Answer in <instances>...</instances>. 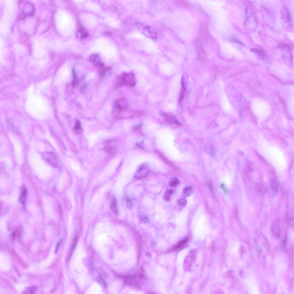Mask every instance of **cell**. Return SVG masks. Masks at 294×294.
Returning <instances> with one entry per match:
<instances>
[{"label": "cell", "mask_w": 294, "mask_h": 294, "mask_svg": "<svg viewBox=\"0 0 294 294\" xmlns=\"http://www.w3.org/2000/svg\"><path fill=\"white\" fill-rule=\"evenodd\" d=\"M36 289H37L36 288V287H33L30 288L29 289L28 291H29V292H30V293H31H31H33V292H34V291H35L36 290Z\"/></svg>", "instance_id": "obj_21"}, {"label": "cell", "mask_w": 294, "mask_h": 294, "mask_svg": "<svg viewBox=\"0 0 294 294\" xmlns=\"http://www.w3.org/2000/svg\"><path fill=\"white\" fill-rule=\"evenodd\" d=\"M111 208L112 211H113L114 213L115 214H117L118 213V210L117 208V201L116 198L115 197L113 198L112 201L111 205Z\"/></svg>", "instance_id": "obj_11"}, {"label": "cell", "mask_w": 294, "mask_h": 294, "mask_svg": "<svg viewBox=\"0 0 294 294\" xmlns=\"http://www.w3.org/2000/svg\"><path fill=\"white\" fill-rule=\"evenodd\" d=\"M90 59L95 66L100 68H103L104 67V64L102 62L98 55L96 54L92 55L90 57Z\"/></svg>", "instance_id": "obj_4"}, {"label": "cell", "mask_w": 294, "mask_h": 294, "mask_svg": "<svg viewBox=\"0 0 294 294\" xmlns=\"http://www.w3.org/2000/svg\"><path fill=\"white\" fill-rule=\"evenodd\" d=\"M127 205L128 208H131L133 206L131 200L129 199H127Z\"/></svg>", "instance_id": "obj_20"}, {"label": "cell", "mask_w": 294, "mask_h": 294, "mask_svg": "<svg viewBox=\"0 0 294 294\" xmlns=\"http://www.w3.org/2000/svg\"><path fill=\"white\" fill-rule=\"evenodd\" d=\"M149 166L147 164H143L141 165L137 170L135 177L137 179L143 178L147 176L149 172Z\"/></svg>", "instance_id": "obj_3"}, {"label": "cell", "mask_w": 294, "mask_h": 294, "mask_svg": "<svg viewBox=\"0 0 294 294\" xmlns=\"http://www.w3.org/2000/svg\"><path fill=\"white\" fill-rule=\"evenodd\" d=\"M173 190L172 189H170L166 192L164 194V198L165 200L168 201L170 200L171 196H172L173 193Z\"/></svg>", "instance_id": "obj_13"}, {"label": "cell", "mask_w": 294, "mask_h": 294, "mask_svg": "<svg viewBox=\"0 0 294 294\" xmlns=\"http://www.w3.org/2000/svg\"><path fill=\"white\" fill-rule=\"evenodd\" d=\"M75 130L77 133L79 132L81 130V124L79 121H77L76 122V125L75 126Z\"/></svg>", "instance_id": "obj_17"}, {"label": "cell", "mask_w": 294, "mask_h": 294, "mask_svg": "<svg viewBox=\"0 0 294 294\" xmlns=\"http://www.w3.org/2000/svg\"><path fill=\"white\" fill-rule=\"evenodd\" d=\"M140 221L143 223H146L149 221L148 217L144 215H141L140 217Z\"/></svg>", "instance_id": "obj_18"}, {"label": "cell", "mask_w": 294, "mask_h": 294, "mask_svg": "<svg viewBox=\"0 0 294 294\" xmlns=\"http://www.w3.org/2000/svg\"><path fill=\"white\" fill-rule=\"evenodd\" d=\"M179 182L178 179L174 178L172 179L169 183V185L171 187H175L179 185Z\"/></svg>", "instance_id": "obj_15"}, {"label": "cell", "mask_w": 294, "mask_h": 294, "mask_svg": "<svg viewBox=\"0 0 294 294\" xmlns=\"http://www.w3.org/2000/svg\"><path fill=\"white\" fill-rule=\"evenodd\" d=\"M270 186L273 192L275 194H276L278 192V186L274 179H272L270 181Z\"/></svg>", "instance_id": "obj_10"}, {"label": "cell", "mask_w": 294, "mask_h": 294, "mask_svg": "<svg viewBox=\"0 0 294 294\" xmlns=\"http://www.w3.org/2000/svg\"><path fill=\"white\" fill-rule=\"evenodd\" d=\"M42 157L49 164L54 167L58 166V162L54 154L52 152H44L41 154Z\"/></svg>", "instance_id": "obj_2"}, {"label": "cell", "mask_w": 294, "mask_h": 294, "mask_svg": "<svg viewBox=\"0 0 294 294\" xmlns=\"http://www.w3.org/2000/svg\"><path fill=\"white\" fill-rule=\"evenodd\" d=\"M195 259V251H192L190 252L187 257L185 260V265L187 267V269H189L192 264L193 263Z\"/></svg>", "instance_id": "obj_5"}, {"label": "cell", "mask_w": 294, "mask_h": 294, "mask_svg": "<svg viewBox=\"0 0 294 294\" xmlns=\"http://www.w3.org/2000/svg\"><path fill=\"white\" fill-rule=\"evenodd\" d=\"M128 106V103L125 99H119L116 101V108L119 111L126 109Z\"/></svg>", "instance_id": "obj_6"}, {"label": "cell", "mask_w": 294, "mask_h": 294, "mask_svg": "<svg viewBox=\"0 0 294 294\" xmlns=\"http://www.w3.org/2000/svg\"><path fill=\"white\" fill-rule=\"evenodd\" d=\"M27 195V190L26 188L23 186L22 188V193L20 196L19 201L23 204H25Z\"/></svg>", "instance_id": "obj_8"}, {"label": "cell", "mask_w": 294, "mask_h": 294, "mask_svg": "<svg viewBox=\"0 0 294 294\" xmlns=\"http://www.w3.org/2000/svg\"><path fill=\"white\" fill-rule=\"evenodd\" d=\"M79 30L81 31V32L82 33L81 36V39H84L86 38L88 36V34L86 33H84L82 32L81 30Z\"/></svg>", "instance_id": "obj_19"}, {"label": "cell", "mask_w": 294, "mask_h": 294, "mask_svg": "<svg viewBox=\"0 0 294 294\" xmlns=\"http://www.w3.org/2000/svg\"><path fill=\"white\" fill-rule=\"evenodd\" d=\"M62 240H61L60 241H59L58 242L57 244V246L56 247V252H57V251H58L59 246H60V245L61 244V243H62Z\"/></svg>", "instance_id": "obj_23"}, {"label": "cell", "mask_w": 294, "mask_h": 294, "mask_svg": "<svg viewBox=\"0 0 294 294\" xmlns=\"http://www.w3.org/2000/svg\"><path fill=\"white\" fill-rule=\"evenodd\" d=\"M118 84L121 86L126 85L130 86H134L136 84V77L134 74L127 73L122 75L119 78Z\"/></svg>", "instance_id": "obj_1"}, {"label": "cell", "mask_w": 294, "mask_h": 294, "mask_svg": "<svg viewBox=\"0 0 294 294\" xmlns=\"http://www.w3.org/2000/svg\"><path fill=\"white\" fill-rule=\"evenodd\" d=\"M162 115L165 118V119L166 122L169 123H172L173 122L175 123H177L176 120L174 119V117L172 115H170V114L162 112Z\"/></svg>", "instance_id": "obj_7"}, {"label": "cell", "mask_w": 294, "mask_h": 294, "mask_svg": "<svg viewBox=\"0 0 294 294\" xmlns=\"http://www.w3.org/2000/svg\"><path fill=\"white\" fill-rule=\"evenodd\" d=\"M106 150L107 152L112 154H115L117 152V149L116 147L114 146H110L106 148Z\"/></svg>", "instance_id": "obj_14"}, {"label": "cell", "mask_w": 294, "mask_h": 294, "mask_svg": "<svg viewBox=\"0 0 294 294\" xmlns=\"http://www.w3.org/2000/svg\"><path fill=\"white\" fill-rule=\"evenodd\" d=\"M188 238H186L185 239L182 240L180 241L177 244L176 246H175L173 249L175 250H179L182 249L185 246L186 243L188 242Z\"/></svg>", "instance_id": "obj_9"}, {"label": "cell", "mask_w": 294, "mask_h": 294, "mask_svg": "<svg viewBox=\"0 0 294 294\" xmlns=\"http://www.w3.org/2000/svg\"><path fill=\"white\" fill-rule=\"evenodd\" d=\"M192 192V189L190 186H188L185 187L183 190L184 196H189L191 195Z\"/></svg>", "instance_id": "obj_12"}, {"label": "cell", "mask_w": 294, "mask_h": 294, "mask_svg": "<svg viewBox=\"0 0 294 294\" xmlns=\"http://www.w3.org/2000/svg\"><path fill=\"white\" fill-rule=\"evenodd\" d=\"M208 185L209 189H210L211 190V191L212 192H213V189L211 181L208 182Z\"/></svg>", "instance_id": "obj_22"}, {"label": "cell", "mask_w": 294, "mask_h": 294, "mask_svg": "<svg viewBox=\"0 0 294 294\" xmlns=\"http://www.w3.org/2000/svg\"><path fill=\"white\" fill-rule=\"evenodd\" d=\"M178 203L179 206L185 207L187 205V200L184 199L180 198L178 200Z\"/></svg>", "instance_id": "obj_16"}]
</instances>
